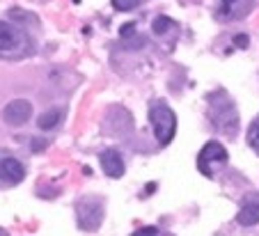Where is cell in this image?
Here are the masks:
<instances>
[{
	"mask_svg": "<svg viewBox=\"0 0 259 236\" xmlns=\"http://www.w3.org/2000/svg\"><path fill=\"white\" fill-rule=\"evenodd\" d=\"M234 44L239 46V49H248L250 37H248V35H236V37H234Z\"/></svg>",
	"mask_w": 259,
	"mask_h": 236,
	"instance_id": "13",
	"label": "cell"
},
{
	"mask_svg": "<svg viewBox=\"0 0 259 236\" xmlns=\"http://www.w3.org/2000/svg\"><path fill=\"white\" fill-rule=\"evenodd\" d=\"M236 220H239V225H243V227L257 225L259 222V202H248V204H243L239 216H236Z\"/></svg>",
	"mask_w": 259,
	"mask_h": 236,
	"instance_id": "7",
	"label": "cell"
},
{
	"mask_svg": "<svg viewBox=\"0 0 259 236\" xmlns=\"http://www.w3.org/2000/svg\"><path fill=\"white\" fill-rule=\"evenodd\" d=\"M250 145L259 152V117L254 119V124L250 126Z\"/></svg>",
	"mask_w": 259,
	"mask_h": 236,
	"instance_id": "11",
	"label": "cell"
},
{
	"mask_svg": "<svg viewBox=\"0 0 259 236\" xmlns=\"http://www.w3.org/2000/svg\"><path fill=\"white\" fill-rule=\"evenodd\" d=\"M223 3H227V5H230V3H234V0H223Z\"/></svg>",
	"mask_w": 259,
	"mask_h": 236,
	"instance_id": "16",
	"label": "cell"
},
{
	"mask_svg": "<svg viewBox=\"0 0 259 236\" xmlns=\"http://www.w3.org/2000/svg\"><path fill=\"white\" fill-rule=\"evenodd\" d=\"M140 0H113V5L117 7L119 12H128V10H133V7L138 5Z\"/></svg>",
	"mask_w": 259,
	"mask_h": 236,
	"instance_id": "12",
	"label": "cell"
},
{
	"mask_svg": "<svg viewBox=\"0 0 259 236\" xmlns=\"http://www.w3.org/2000/svg\"><path fill=\"white\" fill-rule=\"evenodd\" d=\"M133 236H156V229L154 227H147V229H140V231H136Z\"/></svg>",
	"mask_w": 259,
	"mask_h": 236,
	"instance_id": "14",
	"label": "cell"
},
{
	"mask_svg": "<svg viewBox=\"0 0 259 236\" xmlns=\"http://www.w3.org/2000/svg\"><path fill=\"white\" fill-rule=\"evenodd\" d=\"M73 3H80V0H73Z\"/></svg>",
	"mask_w": 259,
	"mask_h": 236,
	"instance_id": "17",
	"label": "cell"
},
{
	"mask_svg": "<svg viewBox=\"0 0 259 236\" xmlns=\"http://www.w3.org/2000/svg\"><path fill=\"white\" fill-rule=\"evenodd\" d=\"M60 119H62V110L51 108V110H46V113H41V117L37 119V124H39L41 131H51V128H55L60 124Z\"/></svg>",
	"mask_w": 259,
	"mask_h": 236,
	"instance_id": "8",
	"label": "cell"
},
{
	"mask_svg": "<svg viewBox=\"0 0 259 236\" xmlns=\"http://www.w3.org/2000/svg\"><path fill=\"white\" fill-rule=\"evenodd\" d=\"M25 177V170L16 158H3L0 161V179L7 183H19L23 181Z\"/></svg>",
	"mask_w": 259,
	"mask_h": 236,
	"instance_id": "6",
	"label": "cell"
},
{
	"mask_svg": "<svg viewBox=\"0 0 259 236\" xmlns=\"http://www.w3.org/2000/svg\"><path fill=\"white\" fill-rule=\"evenodd\" d=\"M16 44V30L12 28V25L3 23L0 21V53L7 49H12V46Z\"/></svg>",
	"mask_w": 259,
	"mask_h": 236,
	"instance_id": "9",
	"label": "cell"
},
{
	"mask_svg": "<svg viewBox=\"0 0 259 236\" xmlns=\"http://www.w3.org/2000/svg\"><path fill=\"white\" fill-rule=\"evenodd\" d=\"M172 25H175L172 19H167V16H156L154 23H152V30H154V35H165Z\"/></svg>",
	"mask_w": 259,
	"mask_h": 236,
	"instance_id": "10",
	"label": "cell"
},
{
	"mask_svg": "<svg viewBox=\"0 0 259 236\" xmlns=\"http://www.w3.org/2000/svg\"><path fill=\"white\" fill-rule=\"evenodd\" d=\"M149 122H152L154 135H156L158 145H170L177 131V117L165 104H156L149 110Z\"/></svg>",
	"mask_w": 259,
	"mask_h": 236,
	"instance_id": "1",
	"label": "cell"
},
{
	"mask_svg": "<svg viewBox=\"0 0 259 236\" xmlns=\"http://www.w3.org/2000/svg\"><path fill=\"white\" fill-rule=\"evenodd\" d=\"M227 161V149L220 143H206L202 147L200 156H197V167L200 172L211 177V163H225Z\"/></svg>",
	"mask_w": 259,
	"mask_h": 236,
	"instance_id": "4",
	"label": "cell"
},
{
	"mask_svg": "<svg viewBox=\"0 0 259 236\" xmlns=\"http://www.w3.org/2000/svg\"><path fill=\"white\" fill-rule=\"evenodd\" d=\"M76 213H78V225L85 231H94L103 220V204L97 197H85L78 202Z\"/></svg>",
	"mask_w": 259,
	"mask_h": 236,
	"instance_id": "2",
	"label": "cell"
},
{
	"mask_svg": "<svg viewBox=\"0 0 259 236\" xmlns=\"http://www.w3.org/2000/svg\"><path fill=\"white\" fill-rule=\"evenodd\" d=\"M30 117H32V104L28 99H14L3 108V119L10 126H23Z\"/></svg>",
	"mask_w": 259,
	"mask_h": 236,
	"instance_id": "3",
	"label": "cell"
},
{
	"mask_svg": "<svg viewBox=\"0 0 259 236\" xmlns=\"http://www.w3.org/2000/svg\"><path fill=\"white\" fill-rule=\"evenodd\" d=\"M128 32H133V23H126V28H122V35H128Z\"/></svg>",
	"mask_w": 259,
	"mask_h": 236,
	"instance_id": "15",
	"label": "cell"
},
{
	"mask_svg": "<svg viewBox=\"0 0 259 236\" xmlns=\"http://www.w3.org/2000/svg\"><path fill=\"white\" fill-rule=\"evenodd\" d=\"M99 161H101L103 172H106L108 177H113V179H119L124 174V170H126V165H124L119 152H115V149H106V152L99 156Z\"/></svg>",
	"mask_w": 259,
	"mask_h": 236,
	"instance_id": "5",
	"label": "cell"
}]
</instances>
